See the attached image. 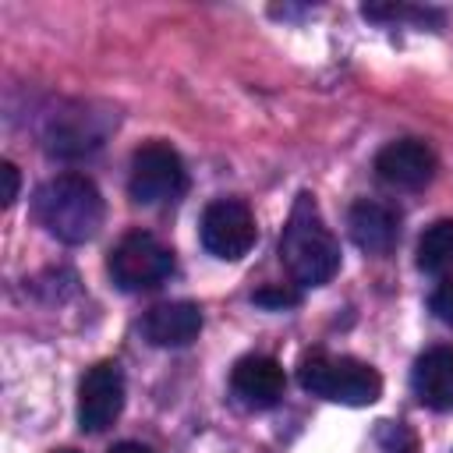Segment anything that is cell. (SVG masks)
I'll use <instances>...</instances> for the list:
<instances>
[{"instance_id": "obj_1", "label": "cell", "mask_w": 453, "mask_h": 453, "mask_svg": "<svg viewBox=\"0 0 453 453\" xmlns=\"http://www.w3.org/2000/svg\"><path fill=\"white\" fill-rule=\"evenodd\" d=\"M32 212L64 244H85L99 234L106 202L85 173H57L42 180L32 195Z\"/></svg>"}, {"instance_id": "obj_2", "label": "cell", "mask_w": 453, "mask_h": 453, "mask_svg": "<svg viewBox=\"0 0 453 453\" xmlns=\"http://www.w3.org/2000/svg\"><path fill=\"white\" fill-rule=\"evenodd\" d=\"M280 258L297 287H322L340 269V244L308 191L297 195V202L283 223Z\"/></svg>"}, {"instance_id": "obj_3", "label": "cell", "mask_w": 453, "mask_h": 453, "mask_svg": "<svg viewBox=\"0 0 453 453\" xmlns=\"http://www.w3.org/2000/svg\"><path fill=\"white\" fill-rule=\"evenodd\" d=\"M297 382L304 393L347 407H368L382 396V375L368 361L347 354H326V350L304 354L297 365Z\"/></svg>"}, {"instance_id": "obj_4", "label": "cell", "mask_w": 453, "mask_h": 453, "mask_svg": "<svg viewBox=\"0 0 453 453\" xmlns=\"http://www.w3.org/2000/svg\"><path fill=\"white\" fill-rule=\"evenodd\" d=\"M127 191L138 205H170L188 191V170L166 142H145L131 156Z\"/></svg>"}, {"instance_id": "obj_5", "label": "cell", "mask_w": 453, "mask_h": 453, "mask_svg": "<svg viewBox=\"0 0 453 453\" xmlns=\"http://www.w3.org/2000/svg\"><path fill=\"white\" fill-rule=\"evenodd\" d=\"M106 269H110L113 283H117L120 290H127V294H134V290H152V287H159V283L173 273V255H170V248H166L163 241H156L152 234L134 230V234H124V237L113 244V251H110V258H106Z\"/></svg>"}, {"instance_id": "obj_6", "label": "cell", "mask_w": 453, "mask_h": 453, "mask_svg": "<svg viewBox=\"0 0 453 453\" xmlns=\"http://www.w3.org/2000/svg\"><path fill=\"white\" fill-rule=\"evenodd\" d=\"M202 248L223 262H237L251 251V244L258 241V226L255 216L244 202L237 198H216L205 205L202 212Z\"/></svg>"}, {"instance_id": "obj_7", "label": "cell", "mask_w": 453, "mask_h": 453, "mask_svg": "<svg viewBox=\"0 0 453 453\" xmlns=\"http://www.w3.org/2000/svg\"><path fill=\"white\" fill-rule=\"evenodd\" d=\"M124 411V372L117 361H99L81 375L78 386V425L81 432L110 428Z\"/></svg>"}, {"instance_id": "obj_8", "label": "cell", "mask_w": 453, "mask_h": 453, "mask_svg": "<svg viewBox=\"0 0 453 453\" xmlns=\"http://www.w3.org/2000/svg\"><path fill=\"white\" fill-rule=\"evenodd\" d=\"M375 173L389 188L418 191L435 177V152L421 138H396L386 149H379Z\"/></svg>"}, {"instance_id": "obj_9", "label": "cell", "mask_w": 453, "mask_h": 453, "mask_svg": "<svg viewBox=\"0 0 453 453\" xmlns=\"http://www.w3.org/2000/svg\"><path fill=\"white\" fill-rule=\"evenodd\" d=\"M283 386H287V375H283V365L269 354H244L234 372H230V389L234 396L251 407V411H265L273 403H280L283 396Z\"/></svg>"}, {"instance_id": "obj_10", "label": "cell", "mask_w": 453, "mask_h": 453, "mask_svg": "<svg viewBox=\"0 0 453 453\" xmlns=\"http://www.w3.org/2000/svg\"><path fill=\"white\" fill-rule=\"evenodd\" d=\"M347 226H350V237L361 251L368 255H386L396 237H400V212L396 205L389 202H379V198H357L350 205V216H347Z\"/></svg>"}, {"instance_id": "obj_11", "label": "cell", "mask_w": 453, "mask_h": 453, "mask_svg": "<svg viewBox=\"0 0 453 453\" xmlns=\"http://www.w3.org/2000/svg\"><path fill=\"white\" fill-rule=\"evenodd\" d=\"M142 333L156 347H188L202 333V308L195 301H163L152 304L142 319Z\"/></svg>"}, {"instance_id": "obj_12", "label": "cell", "mask_w": 453, "mask_h": 453, "mask_svg": "<svg viewBox=\"0 0 453 453\" xmlns=\"http://www.w3.org/2000/svg\"><path fill=\"white\" fill-rule=\"evenodd\" d=\"M414 396L432 411L453 407V347H428L411 368Z\"/></svg>"}, {"instance_id": "obj_13", "label": "cell", "mask_w": 453, "mask_h": 453, "mask_svg": "<svg viewBox=\"0 0 453 453\" xmlns=\"http://www.w3.org/2000/svg\"><path fill=\"white\" fill-rule=\"evenodd\" d=\"M418 269L449 273L453 269V219H435L418 237Z\"/></svg>"}, {"instance_id": "obj_14", "label": "cell", "mask_w": 453, "mask_h": 453, "mask_svg": "<svg viewBox=\"0 0 453 453\" xmlns=\"http://www.w3.org/2000/svg\"><path fill=\"white\" fill-rule=\"evenodd\" d=\"M375 449L379 453H418V435L407 421H379L375 425Z\"/></svg>"}, {"instance_id": "obj_15", "label": "cell", "mask_w": 453, "mask_h": 453, "mask_svg": "<svg viewBox=\"0 0 453 453\" xmlns=\"http://www.w3.org/2000/svg\"><path fill=\"white\" fill-rule=\"evenodd\" d=\"M251 301H255L258 308H273V311H283V308H294V304H301V290H297V287H290V283H269V287L255 290V294H251Z\"/></svg>"}, {"instance_id": "obj_16", "label": "cell", "mask_w": 453, "mask_h": 453, "mask_svg": "<svg viewBox=\"0 0 453 453\" xmlns=\"http://www.w3.org/2000/svg\"><path fill=\"white\" fill-rule=\"evenodd\" d=\"M428 308H432V315H435L439 322L453 326V276H446V280H442V283L432 290Z\"/></svg>"}, {"instance_id": "obj_17", "label": "cell", "mask_w": 453, "mask_h": 453, "mask_svg": "<svg viewBox=\"0 0 453 453\" xmlns=\"http://www.w3.org/2000/svg\"><path fill=\"white\" fill-rule=\"evenodd\" d=\"M0 173H4V205H14V198H18V166L14 163H0Z\"/></svg>"}, {"instance_id": "obj_18", "label": "cell", "mask_w": 453, "mask_h": 453, "mask_svg": "<svg viewBox=\"0 0 453 453\" xmlns=\"http://www.w3.org/2000/svg\"><path fill=\"white\" fill-rule=\"evenodd\" d=\"M110 453H152L145 442H134V439H124L117 446H110Z\"/></svg>"}, {"instance_id": "obj_19", "label": "cell", "mask_w": 453, "mask_h": 453, "mask_svg": "<svg viewBox=\"0 0 453 453\" xmlns=\"http://www.w3.org/2000/svg\"><path fill=\"white\" fill-rule=\"evenodd\" d=\"M57 453H78V449H57Z\"/></svg>"}]
</instances>
